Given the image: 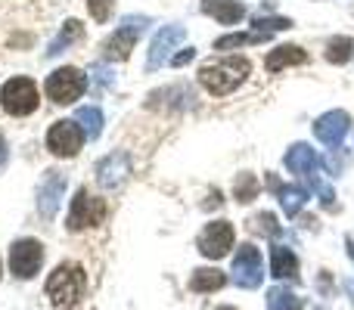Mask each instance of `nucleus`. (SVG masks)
Instances as JSON below:
<instances>
[{"label": "nucleus", "mask_w": 354, "mask_h": 310, "mask_svg": "<svg viewBox=\"0 0 354 310\" xmlns=\"http://www.w3.org/2000/svg\"><path fill=\"white\" fill-rule=\"evenodd\" d=\"M268 310H301V298L289 286L268 289Z\"/></svg>", "instance_id": "obj_21"}, {"label": "nucleus", "mask_w": 354, "mask_h": 310, "mask_svg": "<svg viewBox=\"0 0 354 310\" xmlns=\"http://www.w3.org/2000/svg\"><path fill=\"white\" fill-rule=\"evenodd\" d=\"M351 53H354L351 37H333L330 47H326V59H330L333 66H345V62L351 59Z\"/></svg>", "instance_id": "obj_26"}, {"label": "nucleus", "mask_w": 354, "mask_h": 310, "mask_svg": "<svg viewBox=\"0 0 354 310\" xmlns=\"http://www.w3.org/2000/svg\"><path fill=\"white\" fill-rule=\"evenodd\" d=\"M6 162V143H3V137H0V164Z\"/></svg>", "instance_id": "obj_34"}, {"label": "nucleus", "mask_w": 354, "mask_h": 310, "mask_svg": "<svg viewBox=\"0 0 354 310\" xmlns=\"http://www.w3.org/2000/svg\"><path fill=\"white\" fill-rule=\"evenodd\" d=\"M249 230L252 233H261V236H280V224H277V214H270V211H261V214H255V217L249 220Z\"/></svg>", "instance_id": "obj_27"}, {"label": "nucleus", "mask_w": 354, "mask_h": 310, "mask_svg": "<svg viewBox=\"0 0 354 310\" xmlns=\"http://www.w3.org/2000/svg\"><path fill=\"white\" fill-rule=\"evenodd\" d=\"M44 264V245L37 239H19V242L10 245V270L19 280H31L37 276Z\"/></svg>", "instance_id": "obj_9"}, {"label": "nucleus", "mask_w": 354, "mask_h": 310, "mask_svg": "<svg viewBox=\"0 0 354 310\" xmlns=\"http://www.w3.org/2000/svg\"><path fill=\"white\" fill-rule=\"evenodd\" d=\"M62 195H66V174L47 171V177H44V183H41V193H37V211H41V217L50 220L59 211Z\"/></svg>", "instance_id": "obj_13"}, {"label": "nucleus", "mask_w": 354, "mask_h": 310, "mask_svg": "<svg viewBox=\"0 0 354 310\" xmlns=\"http://www.w3.org/2000/svg\"><path fill=\"white\" fill-rule=\"evenodd\" d=\"M280 205H283V211L289 214V217H299L301 214V208H305V202H308V189L305 186H280Z\"/></svg>", "instance_id": "obj_22"}, {"label": "nucleus", "mask_w": 354, "mask_h": 310, "mask_svg": "<svg viewBox=\"0 0 354 310\" xmlns=\"http://www.w3.org/2000/svg\"><path fill=\"white\" fill-rule=\"evenodd\" d=\"M233 242H236V233H233V224L230 220H214V224H208L205 230L199 233V251L202 258H208V261H221V258L230 255Z\"/></svg>", "instance_id": "obj_8"}, {"label": "nucleus", "mask_w": 354, "mask_h": 310, "mask_svg": "<svg viewBox=\"0 0 354 310\" xmlns=\"http://www.w3.org/2000/svg\"><path fill=\"white\" fill-rule=\"evenodd\" d=\"M348 255L354 258V239H348Z\"/></svg>", "instance_id": "obj_35"}, {"label": "nucleus", "mask_w": 354, "mask_h": 310, "mask_svg": "<svg viewBox=\"0 0 354 310\" xmlns=\"http://www.w3.org/2000/svg\"><path fill=\"white\" fill-rule=\"evenodd\" d=\"M224 286H227V273L218 267H199L189 276V292H199V295L218 292V289H224Z\"/></svg>", "instance_id": "obj_18"}, {"label": "nucleus", "mask_w": 354, "mask_h": 310, "mask_svg": "<svg viewBox=\"0 0 354 310\" xmlns=\"http://www.w3.org/2000/svg\"><path fill=\"white\" fill-rule=\"evenodd\" d=\"M320 289H324V295H330V292H333V282H330V273H324V276H320Z\"/></svg>", "instance_id": "obj_33"}, {"label": "nucleus", "mask_w": 354, "mask_h": 310, "mask_svg": "<svg viewBox=\"0 0 354 310\" xmlns=\"http://www.w3.org/2000/svg\"><path fill=\"white\" fill-rule=\"evenodd\" d=\"M81 35H84V28H81V22H75V19H68V22H66V28H62L59 35H56L53 41H50L47 56H59L62 50H66L68 43H75V41H78Z\"/></svg>", "instance_id": "obj_24"}, {"label": "nucleus", "mask_w": 354, "mask_h": 310, "mask_svg": "<svg viewBox=\"0 0 354 310\" xmlns=\"http://www.w3.org/2000/svg\"><path fill=\"white\" fill-rule=\"evenodd\" d=\"M193 56H196V50H193V47H183L180 53H174V56H171V66H187V62L193 59Z\"/></svg>", "instance_id": "obj_32"}, {"label": "nucleus", "mask_w": 354, "mask_h": 310, "mask_svg": "<svg viewBox=\"0 0 354 310\" xmlns=\"http://www.w3.org/2000/svg\"><path fill=\"white\" fill-rule=\"evenodd\" d=\"M249 72H252V66L245 56H224V59L205 62L199 68V84L208 93H214V97H227V93H233L249 78Z\"/></svg>", "instance_id": "obj_1"}, {"label": "nucleus", "mask_w": 354, "mask_h": 310, "mask_svg": "<svg viewBox=\"0 0 354 310\" xmlns=\"http://www.w3.org/2000/svg\"><path fill=\"white\" fill-rule=\"evenodd\" d=\"M270 276L299 282V258L286 245H270Z\"/></svg>", "instance_id": "obj_15"}, {"label": "nucleus", "mask_w": 354, "mask_h": 310, "mask_svg": "<svg viewBox=\"0 0 354 310\" xmlns=\"http://www.w3.org/2000/svg\"><path fill=\"white\" fill-rule=\"evenodd\" d=\"M112 84H115V75H112L103 62L91 66V87H93V93H100L103 87H112Z\"/></svg>", "instance_id": "obj_29"}, {"label": "nucleus", "mask_w": 354, "mask_h": 310, "mask_svg": "<svg viewBox=\"0 0 354 310\" xmlns=\"http://www.w3.org/2000/svg\"><path fill=\"white\" fill-rule=\"evenodd\" d=\"M128 174H131V158H128V153H112V155H106L103 162L97 164V183L103 189L122 186V183L128 180Z\"/></svg>", "instance_id": "obj_14"}, {"label": "nucleus", "mask_w": 354, "mask_h": 310, "mask_svg": "<svg viewBox=\"0 0 354 310\" xmlns=\"http://www.w3.org/2000/svg\"><path fill=\"white\" fill-rule=\"evenodd\" d=\"M283 164H286L292 174L305 177L308 171L320 168V158H317V153H314L311 146H308V143H295V146H289V153H286V158H283Z\"/></svg>", "instance_id": "obj_17"}, {"label": "nucleus", "mask_w": 354, "mask_h": 310, "mask_svg": "<svg viewBox=\"0 0 354 310\" xmlns=\"http://www.w3.org/2000/svg\"><path fill=\"white\" fill-rule=\"evenodd\" d=\"M87 292V273L81 264H59V267L50 273L47 280V298L53 307L59 310H72L78 307V301L84 298Z\"/></svg>", "instance_id": "obj_2"}, {"label": "nucleus", "mask_w": 354, "mask_h": 310, "mask_svg": "<svg viewBox=\"0 0 354 310\" xmlns=\"http://www.w3.org/2000/svg\"><path fill=\"white\" fill-rule=\"evenodd\" d=\"M305 62H308L305 50L295 47V43H283V47L268 53V72H280V68H286V66H305Z\"/></svg>", "instance_id": "obj_19"}, {"label": "nucleus", "mask_w": 354, "mask_h": 310, "mask_svg": "<svg viewBox=\"0 0 354 310\" xmlns=\"http://www.w3.org/2000/svg\"><path fill=\"white\" fill-rule=\"evenodd\" d=\"M75 122L84 130L87 140H97V137L103 134V112H100L97 106H81V109L75 112Z\"/></svg>", "instance_id": "obj_20"}, {"label": "nucleus", "mask_w": 354, "mask_h": 310, "mask_svg": "<svg viewBox=\"0 0 354 310\" xmlns=\"http://www.w3.org/2000/svg\"><path fill=\"white\" fill-rule=\"evenodd\" d=\"M115 6V0H87V10H91V19L93 22H106Z\"/></svg>", "instance_id": "obj_30"}, {"label": "nucleus", "mask_w": 354, "mask_h": 310, "mask_svg": "<svg viewBox=\"0 0 354 310\" xmlns=\"http://www.w3.org/2000/svg\"><path fill=\"white\" fill-rule=\"evenodd\" d=\"M233 282L239 289H258L264 282L261 249H255L252 242H243L239 251L233 255Z\"/></svg>", "instance_id": "obj_6"}, {"label": "nucleus", "mask_w": 354, "mask_h": 310, "mask_svg": "<svg viewBox=\"0 0 354 310\" xmlns=\"http://www.w3.org/2000/svg\"><path fill=\"white\" fill-rule=\"evenodd\" d=\"M348 130H351V118H348V112H342V109H333L314 122V137H317L324 146H342Z\"/></svg>", "instance_id": "obj_11"}, {"label": "nucleus", "mask_w": 354, "mask_h": 310, "mask_svg": "<svg viewBox=\"0 0 354 310\" xmlns=\"http://www.w3.org/2000/svg\"><path fill=\"white\" fill-rule=\"evenodd\" d=\"M292 28V19H283V16H258L255 22H252V31H264V35H274V31H286Z\"/></svg>", "instance_id": "obj_28"}, {"label": "nucleus", "mask_w": 354, "mask_h": 310, "mask_svg": "<svg viewBox=\"0 0 354 310\" xmlns=\"http://www.w3.org/2000/svg\"><path fill=\"white\" fill-rule=\"evenodd\" d=\"M84 146V130L78 128V122H56L47 134V149L59 158H72Z\"/></svg>", "instance_id": "obj_10"}, {"label": "nucleus", "mask_w": 354, "mask_h": 310, "mask_svg": "<svg viewBox=\"0 0 354 310\" xmlns=\"http://www.w3.org/2000/svg\"><path fill=\"white\" fill-rule=\"evenodd\" d=\"M258 193H261V183H258L255 174H239L236 183H233V195H236V202H243V205H249V202L258 199Z\"/></svg>", "instance_id": "obj_25"}, {"label": "nucleus", "mask_w": 354, "mask_h": 310, "mask_svg": "<svg viewBox=\"0 0 354 310\" xmlns=\"http://www.w3.org/2000/svg\"><path fill=\"white\" fill-rule=\"evenodd\" d=\"M109 214V205L97 195H91L87 189H78L72 199V208H68V217H66V226L72 233H81L87 226H100Z\"/></svg>", "instance_id": "obj_4"}, {"label": "nucleus", "mask_w": 354, "mask_h": 310, "mask_svg": "<svg viewBox=\"0 0 354 310\" xmlns=\"http://www.w3.org/2000/svg\"><path fill=\"white\" fill-rule=\"evenodd\" d=\"M180 41H183V28H180V25H165V28L153 37V43H149V59H147L149 72H156V68H162L165 62H171V50Z\"/></svg>", "instance_id": "obj_12"}, {"label": "nucleus", "mask_w": 354, "mask_h": 310, "mask_svg": "<svg viewBox=\"0 0 354 310\" xmlns=\"http://www.w3.org/2000/svg\"><path fill=\"white\" fill-rule=\"evenodd\" d=\"M37 103H41V97H37V84L31 78H10L0 87V106L16 118L31 115Z\"/></svg>", "instance_id": "obj_5"}, {"label": "nucleus", "mask_w": 354, "mask_h": 310, "mask_svg": "<svg viewBox=\"0 0 354 310\" xmlns=\"http://www.w3.org/2000/svg\"><path fill=\"white\" fill-rule=\"evenodd\" d=\"M218 310H236V307H218Z\"/></svg>", "instance_id": "obj_36"}, {"label": "nucleus", "mask_w": 354, "mask_h": 310, "mask_svg": "<svg viewBox=\"0 0 354 310\" xmlns=\"http://www.w3.org/2000/svg\"><path fill=\"white\" fill-rule=\"evenodd\" d=\"M202 12L212 16L214 22H221V25H236L239 19L245 16L239 0H202Z\"/></svg>", "instance_id": "obj_16"}, {"label": "nucleus", "mask_w": 354, "mask_h": 310, "mask_svg": "<svg viewBox=\"0 0 354 310\" xmlns=\"http://www.w3.org/2000/svg\"><path fill=\"white\" fill-rule=\"evenodd\" d=\"M270 41V35L264 31H236V35H224L214 41V50H233V47H243V43H264Z\"/></svg>", "instance_id": "obj_23"}, {"label": "nucleus", "mask_w": 354, "mask_h": 310, "mask_svg": "<svg viewBox=\"0 0 354 310\" xmlns=\"http://www.w3.org/2000/svg\"><path fill=\"white\" fill-rule=\"evenodd\" d=\"M149 28V16H124L122 25L115 28V35L103 43V59L109 62H124L131 56V50L137 47L140 35Z\"/></svg>", "instance_id": "obj_3"}, {"label": "nucleus", "mask_w": 354, "mask_h": 310, "mask_svg": "<svg viewBox=\"0 0 354 310\" xmlns=\"http://www.w3.org/2000/svg\"><path fill=\"white\" fill-rule=\"evenodd\" d=\"M326 168H330V174H342V171H345V164H348V153H345V149H342V153H333L330 158H326Z\"/></svg>", "instance_id": "obj_31"}, {"label": "nucleus", "mask_w": 354, "mask_h": 310, "mask_svg": "<svg viewBox=\"0 0 354 310\" xmlns=\"http://www.w3.org/2000/svg\"><path fill=\"white\" fill-rule=\"evenodd\" d=\"M84 87H87L84 75H81L78 68L66 66V68H56V72L50 75L47 84H44V90H47V97L53 99V103L68 106V103H75V99L84 93Z\"/></svg>", "instance_id": "obj_7"}]
</instances>
